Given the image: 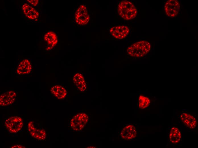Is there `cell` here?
<instances>
[{
    "instance_id": "obj_12",
    "label": "cell",
    "mask_w": 198,
    "mask_h": 148,
    "mask_svg": "<svg viewBox=\"0 0 198 148\" xmlns=\"http://www.w3.org/2000/svg\"><path fill=\"white\" fill-rule=\"evenodd\" d=\"M32 67L28 60L24 59L20 61L16 69L17 73L19 75H24L30 74L32 71Z\"/></svg>"
},
{
    "instance_id": "obj_5",
    "label": "cell",
    "mask_w": 198,
    "mask_h": 148,
    "mask_svg": "<svg viewBox=\"0 0 198 148\" xmlns=\"http://www.w3.org/2000/svg\"><path fill=\"white\" fill-rule=\"evenodd\" d=\"M4 125L10 133H16L22 129L23 126V121L22 118L19 116H12L5 120Z\"/></svg>"
},
{
    "instance_id": "obj_17",
    "label": "cell",
    "mask_w": 198,
    "mask_h": 148,
    "mask_svg": "<svg viewBox=\"0 0 198 148\" xmlns=\"http://www.w3.org/2000/svg\"><path fill=\"white\" fill-rule=\"evenodd\" d=\"M73 81L78 90L80 91H86L87 86L83 76L79 73H76L73 76Z\"/></svg>"
},
{
    "instance_id": "obj_7",
    "label": "cell",
    "mask_w": 198,
    "mask_h": 148,
    "mask_svg": "<svg viewBox=\"0 0 198 148\" xmlns=\"http://www.w3.org/2000/svg\"><path fill=\"white\" fill-rule=\"evenodd\" d=\"M164 9L166 15L169 17L173 18L178 14L180 9V4L177 0L167 1L164 5Z\"/></svg>"
},
{
    "instance_id": "obj_18",
    "label": "cell",
    "mask_w": 198,
    "mask_h": 148,
    "mask_svg": "<svg viewBox=\"0 0 198 148\" xmlns=\"http://www.w3.org/2000/svg\"><path fill=\"white\" fill-rule=\"evenodd\" d=\"M44 39L48 46L46 48L47 50L52 49L58 42L57 36L54 32L52 31L47 32L44 36Z\"/></svg>"
},
{
    "instance_id": "obj_20",
    "label": "cell",
    "mask_w": 198,
    "mask_h": 148,
    "mask_svg": "<svg viewBox=\"0 0 198 148\" xmlns=\"http://www.w3.org/2000/svg\"><path fill=\"white\" fill-rule=\"evenodd\" d=\"M11 148H25V147L20 145H15L12 146Z\"/></svg>"
},
{
    "instance_id": "obj_6",
    "label": "cell",
    "mask_w": 198,
    "mask_h": 148,
    "mask_svg": "<svg viewBox=\"0 0 198 148\" xmlns=\"http://www.w3.org/2000/svg\"><path fill=\"white\" fill-rule=\"evenodd\" d=\"M75 17L76 23L81 25L87 24L90 18L87 8L84 5H81L78 8L75 12Z\"/></svg>"
},
{
    "instance_id": "obj_9",
    "label": "cell",
    "mask_w": 198,
    "mask_h": 148,
    "mask_svg": "<svg viewBox=\"0 0 198 148\" xmlns=\"http://www.w3.org/2000/svg\"><path fill=\"white\" fill-rule=\"evenodd\" d=\"M110 32L112 36L117 39H123L129 34V30L126 26L120 25L110 28Z\"/></svg>"
},
{
    "instance_id": "obj_8",
    "label": "cell",
    "mask_w": 198,
    "mask_h": 148,
    "mask_svg": "<svg viewBox=\"0 0 198 148\" xmlns=\"http://www.w3.org/2000/svg\"><path fill=\"white\" fill-rule=\"evenodd\" d=\"M27 127L28 132L33 137L40 140H44L46 139V134L45 130L44 129L36 127L33 122H29Z\"/></svg>"
},
{
    "instance_id": "obj_1",
    "label": "cell",
    "mask_w": 198,
    "mask_h": 148,
    "mask_svg": "<svg viewBox=\"0 0 198 148\" xmlns=\"http://www.w3.org/2000/svg\"><path fill=\"white\" fill-rule=\"evenodd\" d=\"M151 46V44L149 42L144 40L140 41L129 46L127 49V52L131 57L141 58L149 53Z\"/></svg>"
},
{
    "instance_id": "obj_4",
    "label": "cell",
    "mask_w": 198,
    "mask_h": 148,
    "mask_svg": "<svg viewBox=\"0 0 198 148\" xmlns=\"http://www.w3.org/2000/svg\"><path fill=\"white\" fill-rule=\"evenodd\" d=\"M89 119V116L83 112L77 113L71 119L70 127L75 131H81L88 123Z\"/></svg>"
},
{
    "instance_id": "obj_19",
    "label": "cell",
    "mask_w": 198,
    "mask_h": 148,
    "mask_svg": "<svg viewBox=\"0 0 198 148\" xmlns=\"http://www.w3.org/2000/svg\"><path fill=\"white\" fill-rule=\"evenodd\" d=\"M27 1L33 5L34 6H36L38 3V0H27Z\"/></svg>"
},
{
    "instance_id": "obj_15",
    "label": "cell",
    "mask_w": 198,
    "mask_h": 148,
    "mask_svg": "<svg viewBox=\"0 0 198 148\" xmlns=\"http://www.w3.org/2000/svg\"><path fill=\"white\" fill-rule=\"evenodd\" d=\"M181 137V132L178 128L173 127L171 128L169 134V140L171 144H178L180 142Z\"/></svg>"
},
{
    "instance_id": "obj_16",
    "label": "cell",
    "mask_w": 198,
    "mask_h": 148,
    "mask_svg": "<svg viewBox=\"0 0 198 148\" xmlns=\"http://www.w3.org/2000/svg\"><path fill=\"white\" fill-rule=\"evenodd\" d=\"M51 94L57 98L59 100L64 99L66 96L67 92L66 89L60 85H55L50 89Z\"/></svg>"
},
{
    "instance_id": "obj_2",
    "label": "cell",
    "mask_w": 198,
    "mask_h": 148,
    "mask_svg": "<svg viewBox=\"0 0 198 148\" xmlns=\"http://www.w3.org/2000/svg\"><path fill=\"white\" fill-rule=\"evenodd\" d=\"M117 12L119 15L123 19L129 20L134 18L137 14V9L131 1L123 0L120 2L117 7Z\"/></svg>"
},
{
    "instance_id": "obj_14",
    "label": "cell",
    "mask_w": 198,
    "mask_h": 148,
    "mask_svg": "<svg viewBox=\"0 0 198 148\" xmlns=\"http://www.w3.org/2000/svg\"><path fill=\"white\" fill-rule=\"evenodd\" d=\"M22 9L25 16L30 19L35 20L39 16V14L38 11L27 3H25L23 5Z\"/></svg>"
},
{
    "instance_id": "obj_11",
    "label": "cell",
    "mask_w": 198,
    "mask_h": 148,
    "mask_svg": "<svg viewBox=\"0 0 198 148\" xmlns=\"http://www.w3.org/2000/svg\"><path fill=\"white\" fill-rule=\"evenodd\" d=\"M17 96L16 92L13 90L4 92L0 96V105L7 106L12 104L15 100Z\"/></svg>"
},
{
    "instance_id": "obj_10",
    "label": "cell",
    "mask_w": 198,
    "mask_h": 148,
    "mask_svg": "<svg viewBox=\"0 0 198 148\" xmlns=\"http://www.w3.org/2000/svg\"><path fill=\"white\" fill-rule=\"evenodd\" d=\"M180 120L189 129L193 130L195 128L197 124L196 118L192 115L183 112L180 115Z\"/></svg>"
},
{
    "instance_id": "obj_3",
    "label": "cell",
    "mask_w": 198,
    "mask_h": 148,
    "mask_svg": "<svg viewBox=\"0 0 198 148\" xmlns=\"http://www.w3.org/2000/svg\"><path fill=\"white\" fill-rule=\"evenodd\" d=\"M137 133V127L134 124L127 123L123 124L118 135L121 140L124 141H130L136 138Z\"/></svg>"
},
{
    "instance_id": "obj_13",
    "label": "cell",
    "mask_w": 198,
    "mask_h": 148,
    "mask_svg": "<svg viewBox=\"0 0 198 148\" xmlns=\"http://www.w3.org/2000/svg\"><path fill=\"white\" fill-rule=\"evenodd\" d=\"M151 103V99L148 96L143 93L138 94L137 104L139 110H143L148 108Z\"/></svg>"
}]
</instances>
